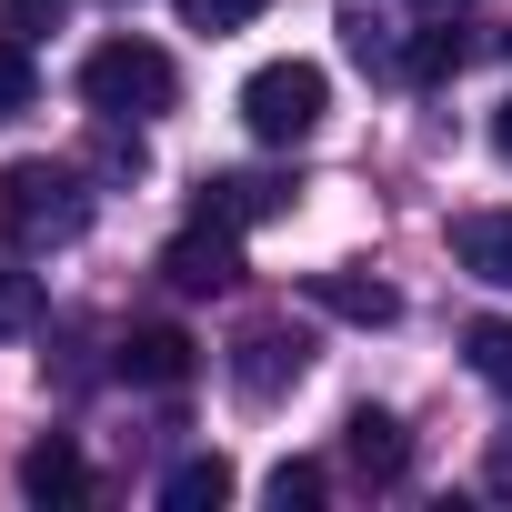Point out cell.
<instances>
[{"label":"cell","instance_id":"ac0fdd59","mask_svg":"<svg viewBox=\"0 0 512 512\" xmlns=\"http://www.w3.org/2000/svg\"><path fill=\"white\" fill-rule=\"evenodd\" d=\"M31 322H41V282L0 262V332H31Z\"/></svg>","mask_w":512,"mask_h":512},{"label":"cell","instance_id":"8992f818","mask_svg":"<svg viewBox=\"0 0 512 512\" xmlns=\"http://www.w3.org/2000/svg\"><path fill=\"white\" fill-rule=\"evenodd\" d=\"M272 211H292V181H272V171H211L201 181V221H221V231H251Z\"/></svg>","mask_w":512,"mask_h":512},{"label":"cell","instance_id":"44dd1931","mask_svg":"<svg viewBox=\"0 0 512 512\" xmlns=\"http://www.w3.org/2000/svg\"><path fill=\"white\" fill-rule=\"evenodd\" d=\"M492 161H512V91L492 101Z\"/></svg>","mask_w":512,"mask_h":512},{"label":"cell","instance_id":"3957f363","mask_svg":"<svg viewBox=\"0 0 512 512\" xmlns=\"http://www.w3.org/2000/svg\"><path fill=\"white\" fill-rule=\"evenodd\" d=\"M322 111H332L322 61H262V71L241 81V121H251V141H312Z\"/></svg>","mask_w":512,"mask_h":512},{"label":"cell","instance_id":"30bf717a","mask_svg":"<svg viewBox=\"0 0 512 512\" xmlns=\"http://www.w3.org/2000/svg\"><path fill=\"white\" fill-rule=\"evenodd\" d=\"M121 372H131V382H151V392H181V382H191V332L141 322V332L121 342Z\"/></svg>","mask_w":512,"mask_h":512},{"label":"cell","instance_id":"2e32d148","mask_svg":"<svg viewBox=\"0 0 512 512\" xmlns=\"http://www.w3.org/2000/svg\"><path fill=\"white\" fill-rule=\"evenodd\" d=\"M41 101V71H31V41L11 31V41H0V121H21Z\"/></svg>","mask_w":512,"mask_h":512},{"label":"cell","instance_id":"7c38bea8","mask_svg":"<svg viewBox=\"0 0 512 512\" xmlns=\"http://www.w3.org/2000/svg\"><path fill=\"white\" fill-rule=\"evenodd\" d=\"M462 61H472V41H462L452 21H432V31H412V41H402V81H452Z\"/></svg>","mask_w":512,"mask_h":512},{"label":"cell","instance_id":"9a60e30c","mask_svg":"<svg viewBox=\"0 0 512 512\" xmlns=\"http://www.w3.org/2000/svg\"><path fill=\"white\" fill-rule=\"evenodd\" d=\"M462 352H472V372L512 402V322H472V332H462Z\"/></svg>","mask_w":512,"mask_h":512},{"label":"cell","instance_id":"e0dca14e","mask_svg":"<svg viewBox=\"0 0 512 512\" xmlns=\"http://www.w3.org/2000/svg\"><path fill=\"white\" fill-rule=\"evenodd\" d=\"M322 492H332V472H322V462H282V472H272V502H282V512H312Z\"/></svg>","mask_w":512,"mask_h":512},{"label":"cell","instance_id":"7a4b0ae2","mask_svg":"<svg viewBox=\"0 0 512 512\" xmlns=\"http://www.w3.org/2000/svg\"><path fill=\"white\" fill-rule=\"evenodd\" d=\"M81 101H91L101 121H161V111L181 101V71H171L161 41H101V51L81 61Z\"/></svg>","mask_w":512,"mask_h":512},{"label":"cell","instance_id":"277c9868","mask_svg":"<svg viewBox=\"0 0 512 512\" xmlns=\"http://www.w3.org/2000/svg\"><path fill=\"white\" fill-rule=\"evenodd\" d=\"M161 282H171V292H231V282H241V231H221V221L191 211V231L161 251Z\"/></svg>","mask_w":512,"mask_h":512},{"label":"cell","instance_id":"d6986e66","mask_svg":"<svg viewBox=\"0 0 512 512\" xmlns=\"http://www.w3.org/2000/svg\"><path fill=\"white\" fill-rule=\"evenodd\" d=\"M272 0H181V21L191 31H241V21H262Z\"/></svg>","mask_w":512,"mask_h":512},{"label":"cell","instance_id":"ffe728a7","mask_svg":"<svg viewBox=\"0 0 512 512\" xmlns=\"http://www.w3.org/2000/svg\"><path fill=\"white\" fill-rule=\"evenodd\" d=\"M61 11H71V0H0V21H11L21 41H41V31H51Z\"/></svg>","mask_w":512,"mask_h":512},{"label":"cell","instance_id":"7402d4cb","mask_svg":"<svg viewBox=\"0 0 512 512\" xmlns=\"http://www.w3.org/2000/svg\"><path fill=\"white\" fill-rule=\"evenodd\" d=\"M422 11H452V0H422Z\"/></svg>","mask_w":512,"mask_h":512},{"label":"cell","instance_id":"5bb4252c","mask_svg":"<svg viewBox=\"0 0 512 512\" xmlns=\"http://www.w3.org/2000/svg\"><path fill=\"white\" fill-rule=\"evenodd\" d=\"M342 41H352V61H362V71H392V81H402V41H392V21L342 11Z\"/></svg>","mask_w":512,"mask_h":512},{"label":"cell","instance_id":"5b68a950","mask_svg":"<svg viewBox=\"0 0 512 512\" xmlns=\"http://www.w3.org/2000/svg\"><path fill=\"white\" fill-rule=\"evenodd\" d=\"M312 372V342L292 332V322H251L241 342H231V382L251 392V402H272L282 382H302Z\"/></svg>","mask_w":512,"mask_h":512},{"label":"cell","instance_id":"8fae6325","mask_svg":"<svg viewBox=\"0 0 512 512\" xmlns=\"http://www.w3.org/2000/svg\"><path fill=\"white\" fill-rule=\"evenodd\" d=\"M21 492H31V502H81V492H91V462H81V442L41 432V442L21 452Z\"/></svg>","mask_w":512,"mask_h":512},{"label":"cell","instance_id":"ba28073f","mask_svg":"<svg viewBox=\"0 0 512 512\" xmlns=\"http://www.w3.org/2000/svg\"><path fill=\"white\" fill-rule=\"evenodd\" d=\"M342 452H352V472H362V482H402V472H412V432H402L392 412H372V402L342 422Z\"/></svg>","mask_w":512,"mask_h":512},{"label":"cell","instance_id":"52a82bcc","mask_svg":"<svg viewBox=\"0 0 512 512\" xmlns=\"http://www.w3.org/2000/svg\"><path fill=\"white\" fill-rule=\"evenodd\" d=\"M312 302H322L332 322H362V332H392V322H402V292L372 282V272H312Z\"/></svg>","mask_w":512,"mask_h":512},{"label":"cell","instance_id":"4fadbf2b","mask_svg":"<svg viewBox=\"0 0 512 512\" xmlns=\"http://www.w3.org/2000/svg\"><path fill=\"white\" fill-rule=\"evenodd\" d=\"M161 502H171V512H221V502H231V462H221V452L181 462V472L161 482Z\"/></svg>","mask_w":512,"mask_h":512},{"label":"cell","instance_id":"9c48e42d","mask_svg":"<svg viewBox=\"0 0 512 512\" xmlns=\"http://www.w3.org/2000/svg\"><path fill=\"white\" fill-rule=\"evenodd\" d=\"M452 262L492 292H512V211H462L452 221Z\"/></svg>","mask_w":512,"mask_h":512},{"label":"cell","instance_id":"6da1fadb","mask_svg":"<svg viewBox=\"0 0 512 512\" xmlns=\"http://www.w3.org/2000/svg\"><path fill=\"white\" fill-rule=\"evenodd\" d=\"M0 231H11L21 251H61L91 231V191L71 161H11L0 171Z\"/></svg>","mask_w":512,"mask_h":512}]
</instances>
